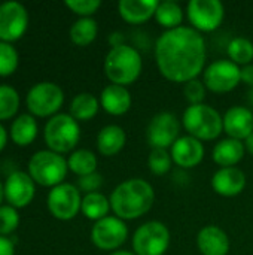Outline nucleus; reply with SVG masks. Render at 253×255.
<instances>
[{
  "label": "nucleus",
  "mask_w": 253,
  "mask_h": 255,
  "mask_svg": "<svg viewBox=\"0 0 253 255\" xmlns=\"http://www.w3.org/2000/svg\"><path fill=\"white\" fill-rule=\"evenodd\" d=\"M155 60L161 75L171 82L186 84L197 79L206 63L204 37L185 25L166 30L157 40Z\"/></svg>",
  "instance_id": "f257e3e1"
},
{
  "label": "nucleus",
  "mask_w": 253,
  "mask_h": 255,
  "mask_svg": "<svg viewBox=\"0 0 253 255\" xmlns=\"http://www.w3.org/2000/svg\"><path fill=\"white\" fill-rule=\"evenodd\" d=\"M110 208L121 220H136L151 211L155 202L152 185L140 178L121 182L110 194Z\"/></svg>",
  "instance_id": "f03ea898"
},
{
  "label": "nucleus",
  "mask_w": 253,
  "mask_h": 255,
  "mask_svg": "<svg viewBox=\"0 0 253 255\" xmlns=\"http://www.w3.org/2000/svg\"><path fill=\"white\" fill-rule=\"evenodd\" d=\"M143 60L140 52L124 43L121 46L112 48L104 58V73L112 84L130 85L142 73Z\"/></svg>",
  "instance_id": "7ed1b4c3"
},
{
  "label": "nucleus",
  "mask_w": 253,
  "mask_h": 255,
  "mask_svg": "<svg viewBox=\"0 0 253 255\" xmlns=\"http://www.w3.org/2000/svg\"><path fill=\"white\" fill-rule=\"evenodd\" d=\"M182 123L189 136L198 140H213L224 130V118L209 105H189L183 112Z\"/></svg>",
  "instance_id": "20e7f679"
},
{
  "label": "nucleus",
  "mask_w": 253,
  "mask_h": 255,
  "mask_svg": "<svg viewBox=\"0 0 253 255\" xmlns=\"http://www.w3.org/2000/svg\"><path fill=\"white\" fill-rule=\"evenodd\" d=\"M81 137L78 121L69 114L54 115L45 126V142L49 151L57 154L72 151Z\"/></svg>",
  "instance_id": "39448f33"
},
{
  "label": "nucleus",
  "mask_w": 253,
  "mask_h": 255,
  "mask_svg": "<svg viewBox=\"0 0 253 255\" xmlns=\"http://www.w3.org/2000/svg\"><path fill=\"white\" fill-rule=\"evenodd\" d=\"M67 161L54 151H37L28 161V172L34 182L43 187H57L63 184L67 175Z\"/></svg>",
  "instance_id": "423d86ee"
},
{
  "label": "nucleus",
  "mask_w": 253,
  "mask_h": 255,
  "mask_svg": "<svg viewBox=\"0 0 253 255\" xmlns=\"http://www.w3.org/2000/svg\"><path fill=\"white\" fill-rule=\"evenodd\" d=\"M170 247V232L161 221H148L133 236L136 255H164Z\"/></svg>",
  "instance_id": "0eeeda50"
},
{
  "label": "nucleus",
  "mask_w": 253,
  "mask_h": 255,
  "mask_svg": "<svg viewBox=\"0 0 253 255\" xmlns=\"http://www.w3.org/2000/svg\"><path fill=\"white\" fill-rule=\"evenodd\" d=\"M64 102L63 90L54 82H39L27 94V108L36 117L54 115Z\"/></svg>",
  "instance_id": "6e6552de"
},
{
  "label": "nucleus",
  "mask_w": 253,
  "mask_h": 255,
  "mask_svg": "<svg viewBox=\"0 0 253 255\" xmlns=\"http://www.w3.org/2000/svg\"><path fill=\"white\" fill-rule=\"evenodd\" d=\"M186 15L197 31H213L222 24L225 7L219 0H191L186 6Z\"/></svg>",
  "instance_id": "1a4fd4ad"
},
{
  "label": "nucleus",
  "mask_w": 253,
  "mask_h": 255,
  "mask_svg": "<svg viewBox=\"0 0 253 255\" xmlns=\"http://www.w3.org/2000/svg\"><path fill=\"white\" fill-rule=\"evenodd\" d=\"M128 238V227L124 220L118 217H106L97 221L91 230L92 244L103 251H115L125 244Z\"/></svg>",
  "instance_id": "9d476101"
},
{
  "label": "nucleus",
  "mask_w": 253,
  "mask_h": 255,
  "mask_svg": "<svg viewBox=\"0 0 253 255\" xmlns=\"http://www.w3.org/2000/svg\"><path fill=\"white\" fill-rule=\"evenodd\" d=\"M82 197L79 190L72 184H60L54 187L48 194L49 212L61 221H69L81 211Z\"/></svg>",
  "instance_id": "9b49d317"
},
{
  "label": "nucleus",
  "mask_w": 253,
  "mask_h": 255,
  "mask_svg": "<svg viewBox=\"0 0 253 255\" xmlns=\"http://www.w3.org/2000/svg\"><path fill=\"white\" fill-rule=\"evenodd\" d=\"M242 81V69L231 60H219L204 70V85L213 93H230Z\"/></svg>",
  "instance_id": "f8f14e48"
},
{
  "label": "nucleus",
  "mask_w": 253,
  "mask_h": 255,
  "mask_svg": "<svg viewBox=\"0 0 253 255\" xmlns=\"http://www.w3.org/2000/svg\"><path fill=\"white\" fill-rule=\"evenodd\" d=\"M179 120L171 112H161L155 115L146 130L148 143L152 149H169L179 139Z\"/></svg>",
  "instance_id": "ddd939ff"
},
{
  "label": "nucleus",
  "mask_w": 253,
  "mask_h": 255,
  "mask_svg": "<svg viewBox=\"0 0 253 255\" xmlns=\"http://www.w3.org/2000/svg\"><path fill=\"white\" fill-rule=\"evenodd\" d=\"M28 25V13L18 1H6L0 4V40L13 42L19 39Z\"/></svg>",
  "instance_id": "4468645a"
},
{
  "label": "nucleus",
  "mask_w": 253,
  "mask_h": 255,
  "mask_svg": "<svg viewBox=\"0 0 253 255\" xmlns=\"http://www.w3.org/2000/svg\"><path fill=\"white\" fill-rule=\"evenodd\" d=\"M4 197L13 208L27 206L34 197V181L24 172H13L4 182Z\"/></svg>",
  "instance_id": "2eb2a0df"
},
{
  "label": "nucleus",
  "mask_w": 253,
  "mask_h": 255,
  "mask_svg": "<svg viewBox=\"0 0 253 255\" xmlns=\"http://www.w3.org/2000/svg\"><path fill=\"white\" fill-rule=\"evenodd\" d=\"M170 155H171V160L177 166L183 169H191V167L198 166L203 161L204 146L201 140L192 136H182L171 146Z\"/></svg>",
  "instance_id": "dca6fc26"
},
{
  "label": "nucleus",
  "mask_w": 253,
  "mask_h": 255,
  "mask_svg": "<svg viewBox=\"0 0 253 255\" xmlns=\"http://www.w3.org/2000/svg\"><path fill=\"white\" fill-rule=\"evenodd\" d=\"M224 118V130L231 139L246 140L253 133V112L249 108L233 106Z\"/></svg>",
  "instance_id": "f3484780"
},
{
  "label": "nucleus",
  "mask_w": 253,
  "mask_h": 255,
  "mask_svg": "<svg viewBox=\"0 0 253 255\" xmlns=\"http://www.w3.org/2000/svg\"><path fill=\"white\" fill-rule=\"evenodd\" d=\"M246 187V175L239 167H221L212 176V188L222 197H236Z\"/></svg>",
  "instance_id": "a211bd4d"
},
{
  "label": "nucleus",
  "mask_w": 253,
  "mask_h": 255,
  "mask_svg": "<svg viewBox=\"0 0 253 255\" xmlns=\"http://www.w3.org/2000/svg\"><path fill=\"white\" fill-rule=\"evenodd\" d=\"M197 247L203 255H227L230 253V239L221 227L206 226L197 235Z\"/></svg>",
  "instance_id": "6ab92c4d"
},
{
  "label": "nucleus",
  "mask_w": 253,
  "mask_h": 255,
  "mask_svg": "<svg viewBox=\"0 0 253 255\" xmlns=\"http://www.w3.org/2000/svg\"><path fill=\"white\" fill-rule=\"evenodd\" d=\"M131 94L127 90V87L110 84L103 88L100 94V105L101 108L115 117L124 115L130 111L131 108Z\"/></svg>",
  "instance_id": "aec40b11"
},
{
  "label": "nucleus",
  "mask_w": 253,
  "mask_h": 255,
  "mask_svg": "<svg viewBox=\"0 0 253 255\" xmlns=\"http://www.w3.org/2000/svg\"><path fill=\"white\" fill-rule=\"evenodd\" d=\"M158 4V0H121L118 3V12L124 21L142 24L155 15Z\"/></svg>",
  "instance_id": "412c9836"
},
{
  "label": "nucleus",
  "mask_w": 253,
  "mask_h": 255,
  "mask_svg": "<svg viewBox=\"0 0 253 255\" xmlns=\"http://www.w3.org/2000/svg\"><path fill=\"white\" fill-rule=\"evenodd\" d=\"M246 148L242 140L228 137L215 145L212 158L221 167H236V164L243 160Z\"/></svg>",
  "instance_id": "4be33fe9"
},
{
  "label": "nucleus",
  "mask_w": 253,
  "mask_h": 255,
  "mask_svg": "<svg viewBox=\"0 0 253 255\" xmlns=\"http://www.w3.org/2000/svg\"><path fill=\"white\" fill-rule=\"evenodd\" d=\"M127 142V134L122 127L116 124H109L103 127L97 134V148L100 154L106 157H113L122 151Z\"/></svg>",
  "instance_id": "5701e85b"
},
{
  "label": "nucleus",
  "mask_w": 253,
  "mask_h": 255,
  "mask_svg": "<svg viewBox=\"0 0 253 255\" xmlns=\"http://www.w3.org/2000/svg\"><path fill=\"white\" fill-rule=\"evenodd\" d=\"M36 136H37V123L31 115L22 114L12 123L10 137L16 145L27 146L36 139Z\"/></svg>",
  "instance_id": "b1692460"
},
{
  "label": "nucleus",
  "mask_w": 253,
  "mask_h": 255,
  "mask_svg": "<svg viewBox=\"0 0 253 255\" xmlns=\"http://www.w3.org/2000/svg\"><path fill=\"white\" fill-rule=\"evenodd\" d=\"M110 208V200L101 194V193H89L85 194V197L82 199V205H81V211L82 214L92 221H100L103 218L107 217Z\"/></svg>",
  "instance_id": "393cba45"
},
{
  "label": "nucleus",
  "mask_w": 253,
  "mask_h": 255,
  "mask_svg": "<svg viewBox=\"0 0 253 255\" xmlns=\"http://www.w3.org/2000/svg\"><path fill=\"white\" fill-rule=\"evenodd\" d=\"M100 103L95 96L91 93L78 94L70 103V115L76 121H89L98 112Z\"/></svg>",
  "instance_id": "a878e982"
},
{
  "label": "nucleus",
  "mask_w": 253,
  "mask_h": 255,
  "mask_svg": "<svg viewBox=\"0 0 253 255\" xmlns=\"http://www.w3.org/2000/svg\"><path fill=\"white\" fill-rule=\"evenodd\" d=\"M155 18L164 28L173 30V28L180 27L183 21V9L174 0H164V1H160L157 12H155Z\"/></svg>",
  "instance_id": "bb28decb"
},
{
  "label": "nucleus",
  "mask_w": 253,
  "mask_h": 255,
  "mask_svg": "<svg viewBox=\"0 0 253 255\" xmlns=\"http://www.w3.org/2000/svg\"><path fill=\"white\" fill-rule=\"evenodd\" d=\"M97 22L95 19L86 16V18H79L72 27H70V39L75 45L78 46H86L94 39L97 37Z\"/></svg>",
  "instance_id": "cd10ccee"
},
{
  "label": "nucleus",
  "mask_w": 253,
  "mask_h": 255,
  "mask_svg": "<svg viewBox=\"0 0 253 255\" xmlns=\"http://www.w3.org/2000/svg\"><path fill=\"white\" fill-rule=\"evenodd\" d=\"M67 164H69V169L81 178V176L95 173L97 157L89 149H78L69 157Z\"/></svg>",
  "instance_id": "c85d7f7f"
},
{
  "label": "nucleus",
  "mask_w": 253,
  "mask_h": 255,
  "mask_svg": "<svg viewBox=\"0 0 253 255\" xmlns=\"http://www.w3.org/2000/svg\"><path fill=\"white\" fill-rule=\"evenodd\" d=\"M228 55L237 66H248L253 60V43L246 37H234L228 43Z\"/></svg>",
  "instance_id": "c756f323"
},
{
  "label": "nucleus",
  "mask_w": 253,
  "mask_h": 255,
  "mask_svg": "<svg viewBox=\"0 0 253 255\" xmlns=\"http://www.w3.org/2000/svg\"><path fill=\"white\" fill-rule=\"evenodd\" d=\"M19 108V96L15 88L0 85V120L12 118Z\"/></svg>",
  "instance_id": "7c9ffc66"
},
{
  "label": "nucleus",
  "mask_w": 253,
  "mask_h": 255,
  "mask_svg": "<svg viewBox=\"0 0 253 255\" xmlns=\"http://www.w3.org/2000/svg\"><path fill=\"white\" fill-rule=\"evenodd\" d=\"M148 166L149 170L157 175V176H163L166 175L170 167H171V155L167 149H152L148 158Z\"/></svg>",
  "instance_id": "2f4dec72"
},
{
  "label": "nucleus",
  "mask_w": 253,
  "mask_h": 255,
  "mask_svg": "<svg viewBox=\"0 0 253 255\" xmlns=\"http://www.w3.org/2000/svg\"><path fill=\"white\" fill-rule=\"evenodd\" d=\"M18 67V52L7 43L0 40V76L12 75Z\"/></svg>",
  "instance_id": "473e14b6"
},
{
  "label": "nucleus",
  "mask_w": 253,
  "mask_h": 255,
  "mask_svg": "<svg viewBox=\"0 0 253 255\" xmlns=\"http://www.w3.org/2000/svg\"><path fill=\"white\" fill-rule=\"evenodd\" d=\"M19 224L18 212L13 206H0V236L9 235L16 230Z\"/></svg>",
  "instance_id": "72a5a7b5"
},
{
  "label": "nucleus",
  "mask_w": 253,
  "mask_h": 255,
  "mask_svg": "<svg viewBox=\"0 0 253 255\" xmlns=\"http://www.w3.org/2000/svg\"><path fill=\"white\" fill-rule=\"evenodd\" d=\"M183 94L189 105H201L206 99V85L198 79H192L185 84Z\"/></svg>",
  "instance_id": "f704fd0d"
},
{
  "label": "nucleus",
  "mask_w": 253,
  "mask_h": 255,
  "mask_svg": "<svg viewBox=\"0 0 253 255\" xmlns=\"http://www.w3.org/2000/svg\"><path fill=\"white\" fill-rule=\"evenodd\" d=\"M66 6L72 12L82 15V18H86L92 15L94 12H97V9L101 6V1L100 0H67Z\"/></svg>",
  "instance_id": "c9c22d12"
},
{
  "label": "nucleus",
  "mask_w": 253,
  "mask_h": 255,
  "mask_svg": "<svg viewBox=\"0 0 253 255\" xmlns=\"http://www.w3.org/2000/svg\"><path fill=\"white\" fill-rule=\"evenodd\" d=\"M78 184H79V188L82 191H86V194L97 193V190L103 185V176L95 172V173H91L86 176H81Z\"/></svg>",
  "instance_id": "e433bc0d"
},
{
  "label": "nucleus",
  "mask_w": 253,
  "mask_h": 255,
  "mask_svg": "<svg viewBox=\"0 0 253 255\" xmlns=\"http://www.w3.org/2000/svg\"><path fill=\"white\" fill-rule=\"evenodd\" d=\"M0 255H13V244L4 236H0Z\"/></svg>",
  "instance_id": "4c0bfd02"
},
{
  "label": "nucleus",
  "mask_w": 253,
  "mask_h": 255,
  "mask_svg": "<svg viewBox=\"0 0 253 255\" xmlns=\"http://www.w3.org/2000/svg\"><path fill=\"white\" fill-rule=\"evenodd\" d=\"M242 81L253 88V63L248 64V66H243V69H242Z\"/></svg>",
  "instance_id": "58836bf2"
},
{
  "label": "nucleus",
  "mask_w": 253,
  "mask_h": 255,
  "mask_svg": "<svg viewBox=\"0 0 253 255\" xmlns=\"http://www.w3.org/2000/svg\"><path fill=\"white\" fill-rule=\"evenodd\" d=\"M6 140H7V134H6V130H4V127L0 124V151L4 148V145H6Z\"/></svg>",
  "instance_id": "ea45409f"
},
{
  "label": "nucleus",
  "mask_w": 253,
  "mask_h": 255,
  "mask_svg": "<svg viewBox=\"0 0 253 255\" xmlns=\"http://www.w3.org/2000/svg\"><path fill=\"white\" fill-rule=\"evenodd\" d=\"M245 148H246V151H248L249 154H252L253 155V133L245 140Z\"/></svg>",
  "instance_id": "a19ab883"
},
{
  "label": "nucleus",
  "mask_w": 253,
  "mask_h": 255,
  "mask_svg": "<svg viewBox=\"0 0 253 255\" xmlns=\"http://www.w3.org/2000/svg\"><path fill=\"white\" fill-rule=\"evenodd\" d=\"M110 255H136L134 253H130V251H113Z\"/></svg>",
  "instance_id": "79ce46f5"
},
{
  "label": "nucleus",
  "mask_w": 253,
  "mask_h": 255,
  "mask_svg": "<svg viewBox=\"0 0 253 255\" xmlns=\"http://www.w3.org/2000/svg\"><path fill=\"white\" fill-rule=\"evenodd\" d=\"M3 197H4V185L0 182V203H1V200H3Z\"/></svg>",
  "instance_id": "37998d69"
},
{
  "label": "nucleus",
  "mask_w": 253,
  "mask_h": 255,
  "mask_svg": "<svg viewBox=\"0 0 253 255\" xmlns=\"http://www.w3.org/2000/svg\"><path fill=\"white\" fill-rule=\"evenodd\" d=\"M248 96H249V97H248V99H249V103L253 105V88L249 91V94H248Z\"/></svg>",
  "instance_id": "c03bdc74"
}]
</instances>
